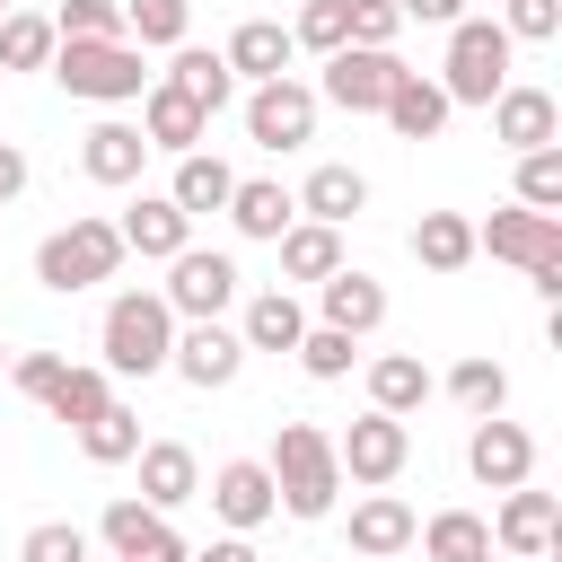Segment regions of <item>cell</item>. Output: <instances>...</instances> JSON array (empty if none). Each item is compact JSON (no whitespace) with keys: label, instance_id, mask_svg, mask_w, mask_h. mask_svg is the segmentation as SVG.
<instances>
[{"label":"cell","instance_id":"51","mask_svg":"<svg viewBox=\"0 0 562 562\" xmlns=\"http://www.w3.org/2000/svg\"><path fill=\"white\" fill-rule=\"evenodd\" d=\"M0 369H9V342H0Z\"/></svg>","mask_w":562,"mask_h":562},{"label":"cell","instance_id":"52","mask_svg":"<svg viewBox=\"0 0 562 562\" xmlns=\"http://www.w3.org/2000/svg\"><path fill=\"white\" fill-rule=\"evenodd\" d=\"M9 9H18V0H0V18H9Z\"/></svg>","mask_w":562,"mask_h":562},{"label":"cell","instance_id":"24","mask_svg":"<svg viewBox=\"0 0 562 562\" xmlns=\"http://www.w3.org/2000/svg\"><path fill=\"white\" fill-rule=\"evenodd\" d=\"M413 527H422V518H413V509H404V501L378 483V492L351 509V553H369V562H395V553L413 544Z\"/></svg>","mask_w":562,"mask_h":562},{"label":"cell","instance_id":"20","mask_svg":"<svg viewBox=\"0 0 562 562\" xmlns=\"http://www.w3.org/2000/svg\"><path fill=\"white\" fill-rule=\"evenodd\" d=\"M378 114L395 123V140H439L457 105H448V88H439V79H422V70H404V79L386 88V105H378Z\"/></svg>","mask_w":562,"mask_h":562},{"label":"cell","instance_id":"2","mask_svg":"<svg viewBox=\"0 0 562 562\" xmlns=\"http://www.w3.org/2000/svg\"><path fill=\"white\" fill-rule=\"evenodd\" d=\"M263 465H272V492H281V509H290V518H325V509H334V492H342L334 439H325L316 422H281Z\"/></svg>","mask_w":562,"mask_h":562},{"label":"cell","instance_id":"23","mask_svg":"<svg viewBox=\"0 0 562 562\" xmlns=\"http://www.w3.org/2000/svg\"><path fill=\"white\" fill-rule=\"evenodd\" d=\"M430 395H439V378H430V369H422L413 351H378V360H369V404H378V413L413 422V413H422Z\"/></svg>","mask_w":562,"mask_h":562},{"label":"cell","instance_id":"14","mask_svg":"<svg viewBox=\"0 0 562 562\" xmlns=\"http://www.w3.org/2000/svg\"><path fill=\"white\" fill-rule=\"evenodd\" d=\"M211 509L228 518V536H255V527L281 509V492H272V465H263V457H228V465L211 474Z\"/></svg>","mask_w":562,"mask_h":562},{"label":"cell","instance_id":"21","mask_svg":"<svg viewBox=\"0 0 562 562\" xmlns=\"http://www.w3.org/2000/svg\"><path fill=\"white\" fill-rule=\"evenodd\" d=\"M140 158H149L140 123H114V114L79 140V176H88V184H140Z\"/></svg>","mask_w":562,"mask_h":562},{"label":"cell","instance_id":"45","mask_svg":"<svg viewBox=\"0 0 562 562\" xmlns=\"http://www.w3.org/2000/svg\"><path fill=\"white\" fill-rule=\"evenodd\" d=\"M342 26H351V44H395V0H342Z\"/></svg>","mask_w":562,"mask_h":562},{"label":"cell","instance_id":"11","mask_svg":"<svg viewBox=\"0 0 562 562\" xmlns=\"http://www.w3.org/2000/svg\"><path fill=\"white\" fill-rule=\"evenodd\" d=\"M395 79H404V61H395L386 44H342V53H325V97H334L342 114H378Z\"/></svg>","mask_w":562,"mask_h":562},{"label":"cell","instance_id":"3","mask_svg":"<svg viewBox=\"0 0 562 562\" xmlns=\"http://www.w3.org/2000/svg\"><path fill=\"white\" fill-rule=\"evenodd\" d=\"M474 255H501V263H518L544 299H562V211H527V202H509V211L474 220Z\"/></svg>","mask_w":562,"mask_h":562},{"label":"cell","instance_id":"50","mask_svg":"<svg viewBox=\"0 0 562 562\" xmlns=\"http://www.w3.org/2000/svg\"><path fill=\"white\" fill-rule=\"evenodd\" d=\"M114 562H140V553H114Z\"/></svg>","mask_w":562,"mask_h":562},{"label":"cell","instance_id":"17","mask_svg":"<svg viewBox=\"0 0 562 562\" xmlns=\"http://www.w3.org/2000/svg\"><path fill=\"white\" fill-rule=\"evenodd\" d=\"M140 140H149V149H167V158H184V149H202V140H211V114H202L193 97H176L167 79H149V88H140Z\"/></svg>","mask_w":562,"mask_h":562},{"label":"cell","instance_id":"19","mask_svg":"<svg viewBox=\"0 0 562 562\" xmlns=\"http://www.w3.org/2000/svg\"><path fill=\"white\" fill-rule=\"evenodd\" d=\"M202 492V465H193V448L184 439H140V501L167 518V509H184Z\"/></svg>","mask_w":562,"mask_h":562},{"label":"cell","instance_id":"46","mask_svg":"<svg viewBox=\"0 0 562 562\" xmlns=\"http://www.w3.org/2000/svg\"><path fill=\"white\" fill-rule=\"evenodd\" d=\"M395 18H404V26H457L465 0H395Z\"/></svg>","mask_w":562,"mask_h":562},{"label":"cell","instance_id":"40","mask_svg":"<svg viewBox=\"0 0 562 562\" xmlns=\"http://www.w3.org/2000/svg\"><path fill=\"white\" fill-rule=\"evenodd\" d=\"M351 360H360V334H342V325H307L299 334V369L307 378H351Z\"/></svg>","mask_w":562,"mask_h":562},{"label":"cell","instance_id":"4","mask_svg":"<svg viewBox=\"0 0 562 562\" xmlns=\"http://www.w3.org/2000/svg\"><path fill=\"white\" fill-rule=\"evenodd\" d=\"M70 97H88V105H132L158 70L140 61V44L132 35H105V44H53V61H44Z\"/></svg>","mask_w":562,"mask_h":562},{"label":"cell","instance_id":"31","mask_svg":"<svg viewBox=\"0 0 562 562\" xmlns=\"http://www.w3.org/2000/svg\"><path fill=\"white\" fill-rule=\"evenodd\" d=\"M272 246H281V272H290V281H325V272L342 263V228H325V220H290Z\"/></svg>","mask_w":562,"mask_h":562},{"label":"cell","instance_id":"28","mask_svg":"<svg viewBox=\"0 0 562 562\" xmlns=\"http://www.w3.org/2000/svg\"><path fill=\"white\" fill-rule=\"evenodd\" d=\"M299 334H307V307L290 290H255L246 316H237V342L246 351H299Z\"/></svg>","mask_w":562,"mask_h":562},{"label":"cell","instance_id":"41","mask_svg":"<svg viewBox=\"0 0 562 562\" xmlns=\"http://www.w3.org/2000/svg\"><path fill=\"white\" fill-rule=\"evenodd\" d=\"M53 35L61 44H105V35H123V9L114 0H61L53 9Z\"/></svg>","mask_w":562,"mask_h":562},{"label":"cell","instance_id":"48","mask_svg":"<svg viewBox=\"0 0 562 562\" xmlns=\"http://www.w3.org/2000/svg\"><path fill=\"white\" fill-rule=\"evenodd\" d=\"M193 562H263V553H255V536H211Z\"/></svg>","mask_w":562,"mask_h":562},{"label":"cell","instance_id":"34","mask_svg":"<svg viewBox=\"0 0 562 562\" xmlns=\"http://www.w3.org/2000/svg\"><path fill=\"white\" fill-rule=\"evenodd\" d=\"M114 404V386H105V369H88V360H61V378H53V395H44V413L53 422H88V413H105Z\"/></svg>","mask_w":562,"mask_h":562},{"label":"cell","instance_id":"15","mask_svg":"<svg viewBox=\"0 0 562 562\" xmlns=\"http://www.w3.org/2000/svg\"><path fill=\"white\" fill-rule=\"evenodd\" d=\"M483 114H492V140H501V149H544V140H562V105H553V88H518V79H509Z\"/></svg>","mask_w":562,"mask_h":562},{"label":"cell","instance_id":"27","mask_svg":"<svg viewBox=\"0 0 562 562\" xmlns=\"http://www.w3.org/2000/svg\"><path fill=\"white\" fill-rule=\"evenodd\" d=\"M228 193H237V167H228V158H211V149H184V158H176V184H167V202H176L184 220H202V211H228Z\"/></svg>","mask_w":562,"mask_h":562},{"label":"cell","instance_id":"30","mask_svg":"<svg viewBox=\"0 0 562 562\" xmlns=\"http://www.w3.org/2000/svg\"><path fill=\"white\" fill-rule=\"evenodd\" d=\"M360 202H369V176H360V167H316V176L299 184V220H325V228L360 220Z\"/></svg>","mask_w":562,"mask_h":562},{"label":"cell","instance_id":"16","mask_svg":"<svg viewBox=\"0 0 562 562\" xmlns=\"http://www.w3.org/2000/svg\"><path fill=\"white\" fill-rule=\"evenodd\" d=\"M316 325H342V334H378L386 325V281L378 272H360V263H334L325 281H316Z\"/></svg>","mask_w":562,"mask_h":562},{"label":"cell","instance_id":"38","mask_svg":"<svg viewBox=\"0 0 562 562\" xmlns=\"http://www.w3.org/2000/svg\"><path fill=\"white\" fill-rule=\"evenodd\" d=\"M448 395L483 422V413H501V404H509V369H501V360H457V369H448Z\"/></svg>","mask_w":562,"mask_h":562},{"label":"cell","instance_id":"42","mask_svg":"<svg viewBox=\"0 0 562 562\" xmlns=\"http://www.w3.org/2000/svg\"><path fill=\"white\" fill-rule=\"evenodd\" d=\"M290 44H299V53H342V44H351V26H342V0H307V9L290 18Z\"/></svg>","mask_w":562,"mask_h":562},{"label":"cell","instance_id":"35","mask_svg":"<svg viewBox=\"0 0 562 562\" xmlns=\"http://www.w3.org/2000/svg\"><path fill=\"white\" fill-rule=\"evenodd\" d=\"M413 544H422L430 562H465V553L492 544V518H474V509H439L430 527H413Z\"/></svg>","mask_w":562,"mask_h":562},{"label":"cell","instance_id":"1","mask_svg":"<svg viewBox=\"0 0 562 562\" xmlns=\"http://www.w3.org/2000/svg\"><path fill=\"white\" fill-rule=\"evenodd\" d=\"M97 342H105V378H158L176 351V307L158 290H123V299H105Z\"/></svg>","mask_w":562,"mask_h":562},{"label":"cell","instance_id":"5","mask_svg":"<svg viewBox=\"0 0 562 562\" xmlns=\"http://www.w3.org/2000/svg\"><path fill=\"white\" fill-rule=\"evenodd\" d=\"M509 35H501V18H457L448 26V61H439V88H448V105H492L501 88H509Z\"/></svg>","mask_w":562,"mask_h":562},{"label":"cell","instance_id":"18","mask_svg":"<svg viewBox=\"0 0 562 562\" xmlns=\"http://www.w3.org/2000/svg\"><path fill=\"white\" fill-rule=\"evenodd\" d=\"M114 237H123V255H149V263H167V255H184V246H193V220H184L167 193H140V202L114 220Z\"/></svg>","mask_w":562,"mask_h":562},{"label":"cell","instance_id":"47","mask_svg":"<svg viewBox=\"0 0 562 562\" xmlns=\"http://www.w3.org/2000/svg\"><path fill=\"white\" fill-rule=\"evenodd\" d=\"M26 176H35V167H26V149H18V140H0V211L26 193Z\"/></svg>","mask_w":562,"mask_h":562},{"label":"cell","instance_id":"43","mask_svg":"<svg viewBox=\"0 0 562 562\" xmlns=\"http://www.w3.org/2000/svg\"><path fill=\"white\" fill-rule=\"evenodd\" d=\"M18 562H88V527H70V518H44V527H26Z\"/></svg>","mask_w":562,"mask_h":562},{"label":"cell","instance_id":"36","mask_svg":"<svg viewBox=\"0 0 562 562\" xmlns=\"http://www.w3.org/2000/svg\"><path fill=\"white\" fill-rule=\"evenodd\" d=\"M53 44H61V35H53L44 9H9V18H0V70H44Z\"/></svg>","mask_w":562,"mask_h":562},{"label":"cell","instance_id":"13","mask_svg":"<svg viewBox=\"0 0 562 562\" xmlns=\"http://www.w3.org/2000/svg\"><path fill=\"white\" fill-rule=\"evenodd\" d=\"M553 536H562V501H553V492H536V483H509V501H501V518H492V553L544 562V553H553Z\"/></svg>","mask_w":562,"mask_h":562},{"label":"cell","instance_id":"44","mask_svg":"<svg viewBox=\"0 0 562 562\" xmlns=\"http://www.w3.org/2000/svg\"><path fill=\"white\" fill-rule=\"evenodd\" d=\"M501 35L509 44H553L562 35V0H501Z\"/></svg>","mask_w":562,"mask_h":562},{"label":"cell","instance_id":"12","mask_svg":"<svg viewBox=\"0 0 562 562\" xmlns=\"http://www.w3.org/2000/svg\"><path fill=\"white\" fill-rule=\"evenodd\" d=\"M465 474H474L483 492H509V483H527V474H536V439H527L509 413H483V422H474V439H465Z\"/></svg>","mask_w":562,"mask_h":562},{"label":"cell","instance_id":"39","mask_svg":"<svg viewBox=\"0 0 562 562\" xmlns=\"http://www.w3.org/2000/svg\"><path fill=\"white\" fill-rule=\"evenodd\" d=\"M518 202L527 211H562V140L518 149Z\"/></svg>","mask_w":562,"mask_h":562},{"label":"cell","instance_id":"8","mask_svg":"<svg viewBox=\"0 0 562 562\" xmlns=\"http://www.w3.org/2000/svg\"><path fill=\"white\" fill-rule=\"evenodd\" d=\"M158 299L176 307V325L220 316V307H237V263L211 255V246H184V255H167V290H158Z\"/></svg>","mask_w":562,"mask_h":562},{"label":"cell","instance_id":"37","mask_svg":"<svg viewBox=\"0 0 562 562\" xmlns=\"http://www.w3.org/2000/svg\"><path fill=\"white\" fill-rule=\"evenodd\" d=\"M97 536H105L114 553H149V544L167 536V518H158L140 492H123V501H105V527H97Z\"/></svg>","mask_w":562,"mask_h":562},{"label":"cell","instance_id":"26","mask_svg":"<svg viewBox=\"0 0 562 562\" xmlns=\"http://www.w3.org/2000/svg\"><path fill=\"white\" fill-rule=\"evenodd\" d=\"M158 79H167V88H176V97H193V105H202V114H220V105H228V97H237V70H228V61H220V53H211V44H176V61H167V70H158Z\"/></svg>","mask_w":562,"mask_h":562},{"label":"cell","instance_id":"7","mask_svg":"<svg viewBox=\"0 0 562 562\" xmlns=\"http://www.w3.org/2000/svg\"><path fill=\"white\" fill-rule=\"evenodd\" d=\"M246 140H255V149H307V140H316V88H299L290 70H281V79H255V97H246Z\"/></svg>","mask_w":562,"mask_h":562},{"label":"cell","instance_id":"32","mask_svg":"<svg viewBox=\"0 0 562 562\" xmlns=\"http://www.w3.org/2000/svg\"><path fill=\"white\" fill-rule=\"evenodd\" d=\"M79 457H88V465H132V457H140V413H132V404L88 413V422H79Z\"/></svg>","mask_w":562,"mask_h":562},{"label":"cell","instance_id":"6","mask_svg":"<svg viewBox=\"0 0 562 562\" xmlns=\"http://www.w3.org/2000/svg\"><path fill=\"white\" fill-rule=\"evenodd\" d=\"M114 263H123V237H114V220H97V211H79L70 228H53V237L35 246V281L61 290V299L114 281Z\"/></svg>","mask_w":562,"mask_h":562},{"label":"cell","instance_id":"25","mask_svg":"<svg viewBox=\"0 0 562 562\" xmlns=\"http://www.w3.org/2000/svg\"><path fill=\"white\" fill-rule=\"evenodd\" d=\"M290 53H299V44H290V26H281V18H246V26L220 44V61H228L237 79H281V70H290Z\"/></svg>","mask_w":562,"mask_h":562},{"label":"cell","instance_id":"10","mask_svg":"<svg viewBox=\"0 0 562 562\" xmlns=\"http://www.w3.org/2000/svg\"><path fill=\"white\" fill-rule=\"evenodd\" d=\"M167 369L184 378V386H237V369H246V342H237V325H220V316H193V325H176V351H167Z\"/></svg>","mask_w":562,"mask_h":562},{"label":"cell","instance_id":"33","mask_svg":"<svg viewBox=\"0 0 562 562\" xmlns=\"http://www.w3.org/2000/svg\"><path fill=\"white\" fill-rule=\"evenodd\" d=\"M114 9H123V35L140 53H176L184 26H193V0H114Z\"/></svg>","mask_w":562,"mask_h":562},{"label":"cell","instance_id":"49","mask_svg":"<svg viewBox=\"0 0 562 562\" xmlns=\"http://www.w3.org/2000/svg\"><path fill=\"white\" fill-rule=\"evenodd\" d=\"M465 562H501V553H492V544H483V553H465Z\"/></svg>","mask_w":562,"mask_h":562},{"label":"cell","instance_id":"9","mask_svg":"<svg viewBox=\"0 0 562 562\" xmlns=\"http://www.w3.org/2000/svg\"><path fill=\"white\" fill-rule=\"evenodd\" d=\"M404 457H413V430H404L395 413H378V404L334 439V465H342L351 483H369V492H378V483H395V474H404Z\"/></svg>","mask_w":562,"mask_h":562},{"label":"cell","instance_id":"53","mask_svg":"<svg viewBox=\"0 0 562 562\" xmlns=\"http://www.w3.org/2000/svg\"><path fill=\"white\" fill-rule=\"evenodd\" d=\"M544 562H553V553H544Z\"/></svg>","mask_w":562,"mask_h":562},{"label":"cell","instance_id":"29","mask_svg":"<svg viewBox=\"0 0 562 562\" xmlns=\"http://www.w3.org/2000/svg\"><path fill=\"white\" fill-rule=\"evenodd\" d=\"M413 263L422 272H465L474 263V220L465 211H422L413 220Z\"/></svg>","mask_w":562,"mask_h":562},{"label":"cell","instance_id":"22","mask_svg":"<svg viewBox=\"0 0 562 562\" xmlns=\"http://www.w3.org/2000/svg\"><path fill=\"white\" fill-rule=\"evenodd\" d=\"M290 220H299V193H281L272 176H237V193H228V228H237V237L272 246Z\"/></svg>","mask_w":562,"mask_h":562}]
</instances>
